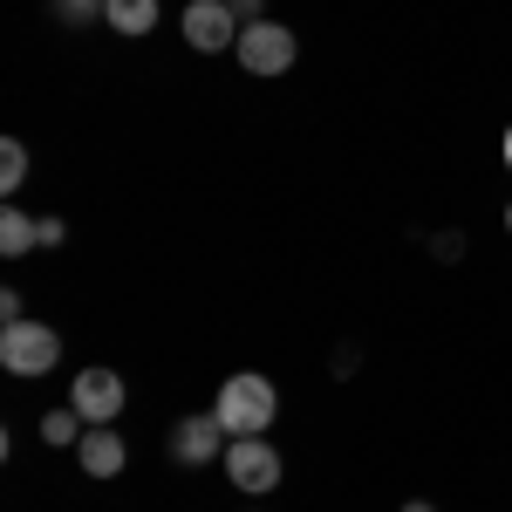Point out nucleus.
<instances>
[{"instance_id": "nucleus-1", "label": "nucleus", "mask_w": 512, "mask_h": 512, "mask_svg": "<svg viewBox=\"0 0 512 512\" xmlns=\"http://www.w3.org/2000/svg\"><path fill=\"white\" fill-rule=\"evenodd\" d=\"M274 410H280L274 383H267V376H253V369L226 376V383H219V403H212V417L226 424V437H267Z\"/></svg>"}, {"instance_id": "nucleus-2", "label": "nucleus", "mask_w": 512, "mask_h": 512, "mask_svg": "<svg viewBox=\"0 0 512 512\" xmlns=\"http://www.w3.org/2000/svg\"><path fill=\"white\" fill-rule=\"evenodd\" d=\"M55 362H62V335H55L48 321L21 315V321L0 328V369H7V376H48Z\"/></svg>"}, {"instance_id": "nucleus-3", "label": "nucleus", "mask_w": 512, "mask_h": 512, "mask_svg": "<svg viewBox=\"0 0 512 512\" xmlns=\"http://www.w3.org/2000/svg\"><path fill=\"white\" fill-rule=\"evenodd\" d=\"M233 55H239L246 76H280V69H294L301 41H294V28H280V21H246Z\"/></svg>"}, {"instance_id": "nucleus-4", "label": "nucleus", "mask_w": 512, "mask_h": 512, "mask_svg": "<svg viewBox=\"0 0 512 512\" xmlns=\"http://www.w3.org/2000/svg\"><path fill=\"white\" fill-rule=\"evenodd\" d=\"M219 465H226V478H233L239 492H260V499L280 485V451L267 444V437H233Z\"/></svg>"}, {"instance_id": "nucleus-5", "label": "nucleus", "mask_w": 512, "mask_h": 512, "mask_svg": "<svg viewBox=\"0 0 512 512\" xmlns=\"http://www.w3.org/2000/svg\"><path fill=\"white\" fill-rule=\"evenodd\" d=\"M69 410H76L82 424H117V410H123V376H117V369H82L76 390H69Z\"/></svg>"}, {"instance_id": "nucleus-6", "label": "nucleus", "mask_w": 512, "mask_h": 512, "mask_svg": "<svg viewBox=\"0 0 512 512\" xmlns=\"http://www.w3.org/2000/svg\"><path fill=\"white\" fill-rule=\"evenodd\" d=\"M185 41L198 55H219V48H239V14L226 0H192L185 7Z\"/></svg>"}, {"instance_id": "nucleus-7", "label": "nucleus", "mask_w": 512, "mask_h": 512, "mask_svg": "<svg viewBox=\"0 0 512 512\" xmlns=\"http://www.w3.org/2000/svg\"><path fill=\"white\" fill-rule=\"evenodd\" d=\"M226 424L219 417H178L171 424V458L178 465H212V458H226Z\"/></svg>"}, {"instance_id": "nucleus-8", "label": "nucleus", "mask_w": 512, "mask_h": 512, "mask_svg": "<svg viewBox=\"0 0 512 512\" xmlns=\"http://www.w3.org/2000/svg\"><path fill=\"white\" fill-rule=\"evenodd\" d=\"M76 458H82V472H89V478H117L130 451H123V437L110 431V424H89L82 444H76Z\"/></svg>"}, {"instance_id": "nucleus-9", "label": "nucleus", "mask_w": 512, "mask_h": 512, "mask_svg": "<svg viewBox=\"0 0 512 512\" xmlns=\"http://www.w3.org/2000/svg\"><path fill=\"white\" fill-rule=\"evenodd\" d=\"M103 21L117 28V35H151L158 28V0H103Z\"/></svg>"}, {"instance_id": "nucleus-10", "label": "nucleus", "mask_w": 512, "mask_h": 512, "mask_svg": "<svg viewBox=\"0 0 512 512\" xmlns=\"http://www.w3.org/2000/svg\"><path fill=\"white\" fill-rule=\"evenodd\" d=\"M35 246H41V219H28L21 205H7V212H0V253L21 260V253H35Z\"/></svg>"}, {"instance_id": "nucleus-11", "label": "nucleus", "mask_w": 512, "mask_h": 512, "mask_svg": "<svg viewBox=\"0 0 512 512\" xmlns=\"http://www.w3.org/2000/svg\"><path fill=\"white\" fill-rule=\"evenodd\" d=\"M41 437H48V444H82V417L76 410H48V417H41Z\"/></svg>"}, {"instance_id": "nucleus-12", "label": "nucleus", "mask_w": 512, "mask_h": 512, "mask_svg": "<svg viewBox=\"0 0 512 512\" xmlns=\"http://www.w3.org/2000/svg\"><path fill=\"white\" fill-rule=\"evenodd\" d=\"M21 178H28V151L7 137V144H0V192H21Z\"/></svg>"}, {"instance_id": "nucleus-13", "label": "nucleus", "mask_w": 512, "mask_h": 512, "mask_svg": "<svg viewBox=\"0 0 512 512\" xmlns=\"http://www.w3.org/2000/svg\"><path fill=\"white\" fill-rule=\"evenodd\" d=\"M55 14H62V21H96L103 0H55Z\"/></svg>"}, {"instance_id": "nucleus-14", "label": "nucleus", "mask_w": 512, "mask_h": 512, "mask_svg": "<svg viewBox=\"0 0 512 512\" xmlns=\"http://www.w3.org/2000/svg\"><path fill=\"white\" fill-rule=\"evenodd\" d=\"M226 7L239 14V28H246V21H267V14H260V0H226Z\"/></svg>"}, {"instance_id": "nucleus-15", "label": "nucleus", "mask_w": 512, "mask_h": 512, "mask_svg": "<svg viewBox=\"0 0 512 512\" xmlns=\"http://www.w3.org/2000/svg\"><path fill=\"white\" fill-rule=\"evenodd\" d=\"M403 512H431V506H424V499H410V506H403Z\"/></svg>"}, {"instance_id": "nucleus-16", "label": "nucleus", "mask_w": 512, "mask_h": 512, "mask_svg": "<svg viewBox=\"0 0 512 512\" xmlns=\"http://www.w3.org/2000/svg\"><path fill=\"white\" fill-rule=\"evenodd\" d=\"M506 164H512V130H506Z\"/></svg>"}, {"instance_id": "nucleus-17", "label": "nucleus", "mask_w": 512, "mask_h": 512, "mask_svg": "<svg viewBox=\"0 0 512 512\" xmlns=\"http://www.w3.org/2000/svg\"><path fill=\"white\" fill-rule=\"evenodd\" d=\"M506 233H512V205H506Z\"/></svg>"}]
</instances>
